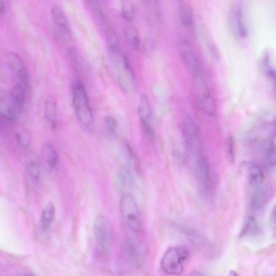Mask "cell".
Instances as JSON below:
<instances>
[{"mask_svg": "<svg viewBox=\"0 0 276 276\" xmlns=\"http://www.w3.org/2000/svg\"><path fill=\"white\" fill-rule=\"evenodd\" d=\"M52 16L55 25L64 33L69 34L71 29L66 14L59 6L52 8Z\"/></svg>", "mask_w": 276, "mask_h": 276, "instance_id": "12", "label": "cell"}, {"mask_svg": "<svg viewBox=\"0 0 276 276\" xmlns=\"http://www.w3.org/2000/svg\"><path fill=\"white\" fill-rule=\"evenodd\" d=\"M26 166L29 174L35 179H38L40 175L39 161L35 153L30 152L27 154Z\"/></svg>", "mask_w": 276, "mask_h": 276, "instance_id": "16", "label": "cell"}, {"mask_svg": "<svg viewBox=\"0 0 276 276\" xmlns=\"http://www.w3.org/2000/svg\"><path fill=\"white\" fill-rule=\"evenodd\" d=\"M6 10V5L4 2L0 1V14H3Z\"/></svg>", "mask_w": 276, "mask_h": 276, "instance_id": "30", "label": "cell"}, {"mask_svg": "<svg viewBox=\"0 0 276 276\" xmlns=\"http://www.w3.org/2000/svg\"><path fill=\"white\" fill-rule=\"evenodd\" d=\"M179 15L183 25L187 28L191 27L193 22V15L188 5L183 2L180 4Z\"/></svg>", "mask_w": 276, "mask_h": 276, "instance_id": "19", "label": "cell"}, {"mask_svg": "<svg viewBox=\"0 0 276 276\" xmlns=\"http://www.w3.org/2000/svg\"><path fill=\"white\" fill-rule=\"evenodd\" d=\"M44 115L48 122L55 127L58 120V107L52 97H48L45 101Z\"/></svg>", "mask_w": 276, "mask_h": 276, "instance_id": "14", "label": "cell"}, {"mask_svg": "<svg viewBox=\"0 0 276 276\" xmlns=\"http://www.w3.org/2000/svg\"><path fill=\"white\" fill-rule=\"evenodd\" d=\"M267 198V188L265 183L254 186L250 200L251 207L255 211L261 209L265 206Z\"/></svg>", "mask_w": 276, "mask_h": 276, "instance_id": "11", "label": "cell"}, {"mask_svg": "<svg viewBox=\"0 0 276 276\" xmlns=\"http://www.w3.org/2000/svg\"><path fill=\"white\" fill-rule=\"evenodd\" d=\"M226 276H239L238 273L234 271H231Z\"/></svg>", "mask_w": 276, "mask_h": 276, "instance_id": "31", "label": "cell"}, {"mask_svg": "<svg viewBox=\"0 0 276 276\" xmlns=\"http://www.w3.org/2000/svg\"><path fill=\"white\" fill-rule=\"evenodd\" d=\"M94 232L97 246L107 251L110 246L111 241V228L108 219L99 214L95 218L94 224Z\"/></svg>", "mask_w": 276, "mask_h": 276, "instance_id": "5", "label": "cell"}, {"mask_svg": "<svg viewBox=\"0 0 276 276\" xmlns=\"http://www.w3.org/2000/svg\"><path fill=\"white\" fill-rule=\"evenodd\" d=\"M7 62L9 68L18 79L19 84L24 90H28L30 87L29 76L25 66L20 56L15 53H8L7 56Z\"/></svg>", "mask_w": 276, "mask_h": 276, "instance_id": "7", "label": "cell"}, {"mask_svg": "<svg viewBox=\"0 0 276 276\" xmlns=\"http://www.w3.org/2000/svg\"><path fill=\"white\" fill-rule=\"evenodd\" d=\"M236 20L240 35L241 37H246L248 35V29L245 22L244 14L241 8H238L237 11Z\"/></svg>", "mask_w": 276, "mask_h": 276, "instance_id": "23", "label": "cell"}, {"mask_svg": "<svg viewBox=\"0 0 276 276\" xmlns=\"http://www.w3.org/2000/svg\"><path fill=\"white\" fill-rule=\"evenodd\" d=\"M196 172L201 188L209 193L212 188V174L209 162L202 154L197 157Z\"/></svg>", "mask_w": 276, "mask_h": 276, "instance_id": "9", "label": "cell"}, {"mask_svg": "<svg viewBox=\"0 0 276 276\" xmlns=\"http://www.w3.org/2000/svg\"><path fill=\"white\" fill-rule=\"evenodd\" d=\"M203 110L209 116H214L216 112V104L212 96L206 95L202 99L201 103Z\"/></svg>", "mask_w": 276, "mask_h": 276, "instance_id": "21", "label": "cell"}, {"mask_svg": "<svg viewBox=\"0 0 276 276\" xmlns=\"http://www.w3.org/2000/svg\"><path fill=\"white\" fill-rule=\"evenodd\" d=\"M226 153L229 161L233 162L235 158L234 142L232 136H229L226 141Z\"/></svg>", "mask_w": 276, "mask_h": 276, "instance_id": "29", "label": "cell"}, {"mask_svg": "<svg viewBox=\"0 0 276 276\" xmlns=\"http://www.w3.org/2000/svg\"><path fill=\"white\" fill-rule=\"evenodd\" d=\"M121 14L128 21L132 20L135 15V8L133 4L128 1L121 2Z\"/></svg>", "mask_w": 276, "mask_h": 276, "instance_id": "24", "label": "cell"}, {"mask_svg": "<svg viewBox=\"0 0 276 276\" xmlns=\"http://www.w3.org/2000/svg\"><path fill=\"white\" fill-rule=\"evenodd\" d=\"M25 90L19 84L13 87L10 94L13 106L19 113L23 110L26 103Z\"/></svg>", "mask_w": 276, "mask_h": 276, "instance_id": "13", "label": "cell"}, {"mask_svg": "<svg viewBox=\"0 0 276 276\" xmlns=\"http://www.w3.org/2000/svg\"><path fill=\"white\" fill-rule=\"evenodd\" d=\"M189 257V251L184 248H170L161 259V268L169 274L180 275L183 271V263Z\"/></svg>", "mask_w": 276, "mask_h": 276, "instance_id": "2", "label": "cell"}, {"mask_svg": "<svg viewBox=\"0 0 276 276\" xmlns=\"http://www.w3.org/2000/svg\"><path fill=\"white\" fill-rule=\"evenodd\" d=\"M121 212L126 223L134 233H140L142 224L139 208L131 193H126L123 195L120 201Z\"/></svg>", "mask_w": 276, "mask_h": 276, "instance_id": "3", "label": "cell"}, {"mask_svg": "<svg viewBox=\"0 0 276 276\" xmlns=\"http://www.w3.org/2000/svg\"><path fill=\"white\" fill-rule=\"evenodd\" d=\"M263 153L267 164L274 167L275 165V146L273 141H265L263 144Z\"/></svg>", "mask_w": 276, "mask_h": 276, "instance_id": "18", "label": "cell"}, {"mask_svg": "<svg viewBox=\"0 0 276 276\" xmlns=\"http://www.w3.org/2000/svg\"><path fill=\"white\" fill-rule=\"evenodd\" d=\"M182 133L187 149L194 155L202 154L201 133L197 125L191 118H187L182 126Z\"/></svg>", "mask_w": 276, "mask_h": 276, "instance_id": "4", "label": "cell"}, {"mask_svg": "<svg viewBox=\"0 0 276 276\" xmlns=\"http://www.w3.org/2000/svg\"><path fill=\"white\" fill-rule=\"evenodd\" d=\"M181 56L186 68L191 74L202 82L205 79V71L196 54L189 47H185L181 49Z\"/></svg>", "mask_w": 276, "mask_h": 276, "instance_id": "6", "label": "cell"}, {"mask_svg": "<svg viewBox=\"0 0 276 276\" xmlns=\"http://www.w3.org/2000/svg\"><path fill=\"white\" fill-rule=\"evenodd\" d=\"M43 157L49 166L55 169L58 164L59 156L53 146L47 143L43 145L42 148Z\"/></svg>", "mask_w": 276, "mask_h": 276, "instance_id": "17", "label": "cell"}, {"mask_svg": "<svg viewBox=\"0 0 276 276\" xmlns=\"http://www.w3.org/2000/svg\"><path fill=\"white\" fill-rule=\"evenodd\" d=\"M18 113L15 109L10 94L5 90H0V116L9 120H15Z\"/></svg>", "mask_w": 276, "mask_h": 276, "instance_id": "10", "label": "cell"}, {"mask_svg": "<svg viewBox=\"0 0 276 276\" xmlns=\"http://www.w3.org/2000/svg\"><path fill=\"white\" fill-rule=\"evenodd\" d=\"M17 140L23 147L27 148L30 146L31 142V136L30 133L26 131L19 132L17 135Z\"/></svg>", "mask_w": 276, "mask_h": 276, "instance_id": "28", "label": "cell"}, {"mask_svg": "<svg viewBox=\"0 0 276 276\" xmlns=\"http://www.w3.org/2000/svg\"><path fill=\"white\" fill-rule=\"evenodd\" d=\"M264 173L260 166L251 163L248 168V178L249 183L254 186L264 183Z\"/></svg>", "mask_w": 276, "mask_h": 276, "instance_id": "15", "label": "cell"}, {"mask_svg": "<svg viewBox=\"0 0 276 276\" xmlns=\"http://www.w3.org/2000/svg\"><path fill=\"white\" fill-rule=\"evenodd\" d=\"M73 104L80 123L88 129L93 130L95 127L93 112L84 85L80 80L76 81L73 87Z\"/></svg>", "mask_w": 276, "mask_h": 276, "instance_id": "1", "label": "cell"}, {"mask_svg": "<svg viewBox=\"0 0 276 276\" xmlns=\"http://www.w3.org/2000/svg\"><path fill=\"white\" fill-rule=\"evenodd\" d=\"M259 231V226L255 218L251 216L248 218L243 234H255Z\"/></svg>", "mask_w": 276, "mask_h": 276, "instance_id": "26", "label": "cell"}, {"mask_svg": "<svg viewBox=\"0 0 276 276\" xmlns=\"http://www.w3.org/2000/svg\"><path fill=\"white\" fill-rule=\"evenodd\" d=\"M124 32L129 43L138 50L140 48L141 40L136 29L132 26H128L125 28Z\"/></svg>", "mask_w": 276, "mask_h": 276, "instance_id": "22", "label": "cell"}, {"mask_svg": "<svg viewBox=\"0 0 276 276\" xmlns=\"http://www.w3.org/2000/svg\"><path fill=\"white\" fill-rule=\"evenodd\" d=\"M120 180L121 183L125 186H131L133 183V177L129 170L127 168H123L120 172Z\"/></svg>", "mask_w": 276, "mask_h": 276, "instance_id": "27", "label": "cell"}, {"mask_svg": "<svg viewBox=\"0 0 276 276\" xmlns=\"http://www.w3.org/2000/svg\"><path fill=\"white\" fill-rule=\"evenodd\" d=\"M137 113L144 131L149 139L153 141L154 134L151 124L152 110L148 97L144 94H142L140 96L137 105Z\"/></svg>", "mask_w": 276, "mask_h": 276, "instance_id": "8", "label": "cell"}, {"mask_svg": "<svg viewBox=\"0 0 276 276\" xmlns=\"http://www.w3.org/2000/svg\"><path fill=\"white\" fill-rule=\"evenodd\" d=\"M55 214V209L53 203H49L42 215V224L44 229L47 230L50 228L54 220Z\"/></svg>", "mask_w": 276, "mask_h": 276, "instance_id": "20", "label": "cell"}, {"mask_svg": "<svg viewBox=\"0 0 276 276\" xmlns=\"http://www.w3.org/2000/svg\"><path fill=\"white\" fill-rule=\"evenodd\" d=\"M104 124L108 134L112 136H116L117 134V123L115 118L108 116L105 119Z\"/></svg>", "mask_w": 276, "mask_h": 276, "instance_id": "25", "label": "cell"}]
</instances>
